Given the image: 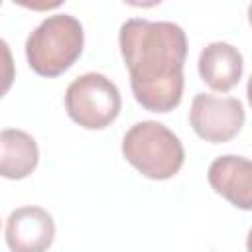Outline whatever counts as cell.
Returning <instances> with one entry per match:
<instances>
[{
  "label": "cell",
  "instance_id": "cell-8",
  "mask_svg": "<svg viewBox=\"0 0 252 252\" xmlns=\"http://www.w3.org/2000/svg\"><path fill=\"white\" fill-rule=\"evenodd\" d=\"M199 75L207 87L219 93L234 89L242 77V55L224 41H213L199 53Z\"/></svg>",
  "mask_w": 252,
  "mask_h": 252
},
{
  "label": "cell",
  "instance_id": "cell-6",
  "mask_svg": "<svg viewBox=\"0 0 252 252\" xmlns=\"http://www.w3.org/2000/svg\"><path fill=\"white\" fill-rule=\"evenodd\" d=\"M4 236L12 252H47L55 238V222L41 207H20L10 213Z\"/></svg>",
  "mask_w": 252,
  "mask_h": 252
},
{
  "label": "cell",
  "instance_id": "cell-2",
  "mask_svg": "<svg viewBox=\"0 0 252 252\" xmlns=\"http://www.w3.org/2000/svg\"><path fill=\"white\" fill-rule=\"evenodd\" d=\"M83 43L81 22L71 14H53L28 35L26 59L37 75L57 77L79 59Z\"/></svg>",
  "mask_w": 252,
  "mask_h": 252
},
{
  "label": "cell",
  "instance_id": "cell-5",
  "mask_svg": "<svg viewBox=\"0 0 252 252\" xmlns=\"http://www.w3.org/2000/svg\"><path fill=\"white\" fill-rule=\"evenodd\" d=\"M189 122L199 138L211 144L230 142L244 124V106L238 98L199 93L189 110Z\"/></svg>",
  "mask_w": 252,
  "mask_h": 252
},
{
  "label": "cell",
  "instance_id": "cell-7",
  "mask_svg": "<svg viewBox=\"0 0 252 252\" xmlns=\"http://www.w3.org/2000/svg\"><path fill=\"white\" fill-rule=\"evenodd\" d=\"M209 185L230 205L252 211V161L242 156H220L209 165Z\"/></svg>",
  "mask_w": 252,
  "mask_h": 252
},
{
  "label": "cell",
  "instance_id": "cell-12",
  "mask_svg": "<svg viewBox=\"0 0 252 252\" xmlns=\"http://www.w3.org/2000/svg\"><path fill=\"white\" fill-rule=\"evenodd\" d=\"M248 22H250V26H252V4L248 6Z\"/></svg>",
  "mask_w": 252,
  "mask_h": 252
},
{
  "label": "cell",
  "instance_id": "cell-1",
  "mask_svg": "<svg viewBox=\"0 0 252 252\" xmlns=\"http://www.w3.org/2000/svg\"><path fill=\"white\" fill-rule=\"evenodd\" d=\"M118 43L138 104L150 112L173 110L183 96L185 32L173 22L130 18L120 26Z\"/></svg>",
  "mask_w": 252,
  "mask_h": 252
},
{
  "label": "cell",
  "instance_id": "cell-11",
  "mask_svg": "<svg viewBox=\"0 0 252 252\" xmlns=\"http://www.w3.org/2000/svg\"><path fill=\"white\" fill-rule=\"evenodd\" d=\"M246 250L252 252V228L248 230V238H246Z\"/></svg>",
  "mask_w": 252,
  "mask_h": 252
},
{
  "label": "cell",
  "instance_id": "cell-4",
  "mask_svg": "<svg viewBox=\"0 0 252 252\" xmlns=\"http://www.w3.org/2000/svg\"><path fill=\"white\" fill-rule=\"evenodd\" d=\"M122 106L118 87L102 73H85L65 91V110L73 122L87 130L110 126Z\"/></svg>",
  "mask_w": 252,
  "mask_h": 252
},
{
  "label": "cell",
  "instance_id": "cell-3",
  "mask_svg": "<svg viewBox=\"0 0 252 252\" xmlns=\"http://www.w3.org/2000/svg\"><path fill=\"white\" fill-rule=\"evenodd\" d=\"M122 154L142 175L158 181L173 177L185 159L181 140L156 120L134 124L122 138Z\"/></svg>",
  "mask_w": 252,
  "mask_h": 252
},
{
  "label": "cell",
  "instance_id": "cell-10",
  "mask_svg": "<svg viewBox=\"0 0 252 252\" xmlns=\"http://www.w3.org/2000/svg\"><path fill=\"white\" fill-rule=\"evenodd\" d=\"M246 96H248V102H250V106H252V75H250L248 85H246Z\"/></svg>",
  "mask_w": 252,
  "mask_h": 252
},
{
  "label": "cell",
  "instance_id": "cell-9",
  "mask_svg": "<svg viewBox=\"0 0 252 252\" xmlns=\"http://www.w3.org/2000/svg\"><path fill=\"white\" fill-rule=\"evenodd\" d=\"M39 159L35 140L24 132L6 128L0 134V175L6 179L28 177Z\"/></svg>",
  "mask_w": 252,
  "mask_h": 252
}]
</instances>
